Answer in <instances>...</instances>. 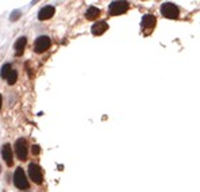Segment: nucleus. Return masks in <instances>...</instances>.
<instances>
[{"instance_id": "10", "label": "nucleus", "mask_w": 200, "mask_h": 192, "mask_svg": "<svg viewBox=\"0 0 200 192\" xmlns=\"http://www.w3.org/2000/svg\"><path fill=\"white\" fill-rule=\"evenodd\" d=\"M107 28H108V25H107L106 22H96V23H93L91 30H92V34H93V35H101Z\"/></svg>"}, {"instance_id": "1", "label": "nucleus", "mask_w": 200, "mask_h": 192, "mask_svg": "<svg viewBox=\"0 0 200 192\" xmlns=\"http://www.w3.org/2000/svg\"><path fill=\"white\" fill-rule=\"evenodd\" d=\"M161 14L162 16L168 19H177L179 15H180V11H179V7L173 3H164L161 5Z\"/></svg>"}, {"instance_id": "13", "label": "nucleus", "mask_w": 200, "mask_h": 192, "mask_svg": "<svg viewBox=\"0 0 200 192\" xmlns=\"http://www.w3.org/2000/svg\"><path fill=\"white\" fill-rule=\"evenodd\" d=\"M5 80H7V83L10 84V85H11V84H15V83H16V80H18V72L14 71V69H12V71L10 72V74H8V76L5 77Z\"/></svg>"}, {"instance_id": "16", "label": "nucleus", "mask_w": 200, "mask_h": 192, "mask_svg": "<svg viewBox=\"0 0 200 192\" xmlns=\"http://www.w3.org/2000/svg\"><path fill=\"white\" fill-rule=\"evenodd\" d=\"M0 108H2V96H0Z\"/></svg>"}, {"instance_id": "14", "label": "nucleus", "mask_w": 200, "mask_h": 192, "mask_svg": "<svg viewBox=\"0 0 200 192\" xmlns=\"http://www.w3.org/2000/svg\"><path fill=\"white\" fill-rule=\"evenodd\" d=\"M11 71H12V68H11L10 64H4V65H3V68H2V71H0V76H2L3 78H5L8 74H10Z\"/></svg>"}, {"instance_id": "9", "label": "nucleus", "mask_w": 200, "mask_h": 192, "mask_svg": "<svg viewBox=\"0 0 200 192\" xmlns=\"http://www.w3.org/2000/svg\"><path fill=\"white\" fill-rule=\"evenodd\" d=\"M53 15H54V7H53V5H45L43 8H41V11L38 14V18L41 20L50 19Z\"/></svg>"}, {"instance_id": "4", "label": "nucleus", "mask_w": 200, "mask_h": 192, "mask_svg": "<svg viewBox=\"0 0 200 192\" xmlns=\"http://www.w3.org/2000/svg\"><path fill=\"white\" fill-rule=\"evenodd\" d=\"M28 174H30V179L33 180L34 183H37V184H41V183L43 181L42 169H41L39 165L31 162V164L28 165Z\"/></svg>"}, {"instance_id": "5", "label": "nucleus", "mask_w": 200, "mask_h": 192, "mask_svg": "<svg viewBox=\"0 0 200 192\" xmlns=\"http://www.w3.org/2000/svg\"><path fill=\"white\" fill-rule=\"evenodd\" d=\"M108 10H110L111 15H120V14H124L129 10V3L127 2H112L110 4Z\"/></svg>"}, {"instance_id": "12", "label": "nucleus", "mask_w": 200, "mask_h": 192, "mask_svg": "<svg viewBox=\"0 0 200 192\" xmlns=\"http://www.w3.org/2000/svg\"><path fill=\"white\" fill-rule=\"evenodd\" d=\"M99 15H100V10L97 7H89L88 10H87V12H85V18L89 19V20L96 19Z\"/></svg>"}, {"instance_id": "2", "label": "nucleus", "mask_w": 200, "mask_h": 192, "mask_svg": "<svg viewBox=\"0 0 200 192\" xmlns=\"http://www.w3.org/2000/svg\"><path fill=\"white\" fill-rule=\"evenodd\" d=\"M14 184L19 190H27L28 188V180L22 168H16L15 173H14Z\"/></svg>"}, {"instance_id": "15", "label": "nucleus", "mask_w": 200, "mask_h": 192, "mask_svg": "<svg viewBox=\"0 0 200 192\" xmlns=\"http://www.w3.org/2000/svg\"><path fill=\"white\" fill-rule=\"evenodd\" d=\"M31 150H33V153H34V154H38L41 149H39V146H38V145H34V146L31 147Z\"/></svg>"}, {"instance_id": "6", "label": "nucleus", "mask_w": 200, "mask_h": 192, "mask_svg": "<svg viewBox=\"0 0 200 192\" xmlns=\"http://www.w3.org/2000/svg\"><path fill=\"white\" fill-rule=\"evenodd\" d=\"M156 23H157V19H156V16L153 15V14H146V15H143V18H142V22H141V26H142V30L145 31V33H149V31H152L153 28L156 27Z\"/></svg>"}, {"instance_id": "8", "label": "nucleus", "mask_w": 200, "mask_h": 192, "mask_svg": "<svg viewBox=\"0 0 200 192\" xmlns=\"http://www.w3.org/2000/svg\"><path fill=\"white\" fill-rule=\"evenodd\" d=\"M2 156H3V160L5 161V164L8 165V167H11L12 165V150H11V146L8 144H5L4 146L2 147Z\"/></svg>"}, {"instance_id": "3", "label": "nucleus", "mask_w": 200, "mask_h": 192, "mask_svg": "<svg viewBox=\"0 0 200 192\" xmlns=\"http://www.w3.org/2000/svg\"><path fill=\"white\" fill-rule=\"evenodd\" d=\"M50 46H51L50 38L46 35H41L35 39V42H34V50H35L37 53H43V51H46L48 49H50Z\"/></svg>"}, {"instance_id": "7", "label": "nucleus", "mask_w": 200, "mask_h": 192, "mask_svg": "<svg viewBox=\"0 0 200 192\" xmlns=\"http://www.w3.org/2000/svg\"><path fill=\"white\" fill-rule=\"evenodd\" d=\"M15 153L19 160H26L27 158V142L26 139L19 138L15 142Z\"/></svg>"}, {"instance_id": "11", "label": "nucleus", "mask_w": 200, "mask_h": 192, "mask_svg": "<svg viewBox=\"0 0 200 192\" xmlns=\"http://www.w3.org/2000/svg\"><path fill=\"white\" fill-rule=\"evenodd\" d=\"M26 43H27V39H26L25 37H20V38L15 42L14 49H15V54H16V56H22V54H23L25 48H26Z\"/></svg>"}]
</instances>
